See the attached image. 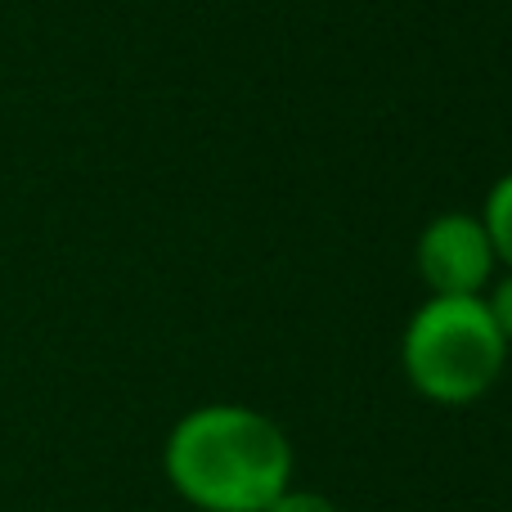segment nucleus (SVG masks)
I'll list each match as a JSON object with an SVG mask.
<instances>
[{"label": "nucleus", "mask_w": 512, "mask_h": 512, "mask_svg": "<svg viewBox=\"0 0 512 512\" xmlns=\"http://www.w3.org/2000/svg\"><path fill=\"white\" fill-rule=\"evenodd\" d=\"M292 441L270 414L207 400L162 441V477L194 512H265L292 486Z\"/></svg>", "instance_id": "f257e3e1"}, {"label": "nucleus", "mask_w": 512, "mask_h": 512, "mask_svg": "<svg viewBox=\"0 0 512 512\" xmlns=\"http://www.w3.org/2000/svg\"><path fill=\"white\" fill-rule=\"evenodd\" d=\"M508 351L481 297H427L400 333L405 382L441 409L477 405L499 382Z\"/></svg>", "instance_id": "f03ea898"}, {"label": "nucleus", "mask_w": 512, "mask_h": 512, "mask_svg": "<svg viewBox=\"0 0 512 512\" xmlns=\"http://www.w3.org/2000/svg\"><path fill=\"white\" fill-rule=\"evenodd\" d=\"M414 270L432 297H481L499 274L490 234L477 212H441L414 243Z\"/></svg>", "instance_id": "7ed1b4c3"}, {"label": "nucleus", "mask_w": 512, "mask_h": 512, "mask_svg": "<svg viewBox=\"0 0 512 512\" xmlns=\"http://www.w3.org/2000/svg\"><path fill=\"white\" fill-rule=\"evenodd\" d=\"M477 216L490 234L495 261L504 265V270H512V171H504V176L486 189V203H481Z\"/></svg>", "instance_id": "20e7f679"}, {"label": "nucleus", "mask_w": 512, "mask_h": 512, "mask_svg": "<svg viewBox=\"0 0 512 512\" xmlns=\"http://www.w3.org/2000/svg\"><path fill=\"white\" fill-rule=\"evenodd\" d=\"M481 301H486L490 319H495V328L504 333V342L512 346V270L495 274V279L486 283V292H481Z\"/></svg>", "instance_id": "39448f33"}, {"label": "nucleus", "mask_w": 512, "mask_h": 512, "mask_svg": "<svg viewBox=\"0 0 512 512\" xmlns=\"http://www.w3.org/2000/svg\"><path fill=\"white\" fill-rule=\"evenodd\" d=\"M265 512H342V508H337L328 495H319V490L288 486L279 499H270V508H265Z\"/></svg>", "instance_id": "423d86ee"}]
</instances>
